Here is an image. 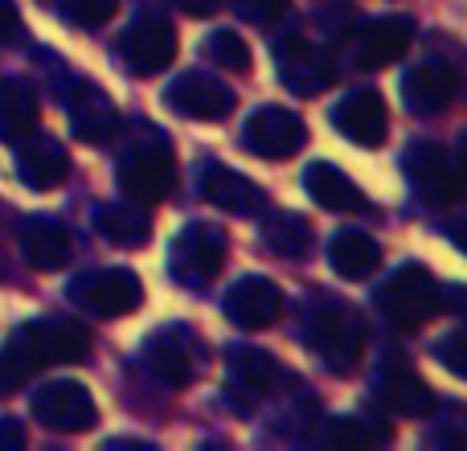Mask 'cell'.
<instances>
[{
	"label": "cell",
	"instance_id": "20",
	"mask_svg": "<svg viewBox=\"0 0 467 451\" xmlns=\"http://www.w3.org/2000/svg\"><path fill=\"white\" fill-rule=\"evenodd\" d=\"M202 197L226 214H263L266 210L263 189H258L250 177H242V173H234L218 161L202 164Z\"/></svg>",
	"mask_w": 467,
	"mask_h": 451
},
{
	"label": "cell",
	"instance_id": "19",
	"mask_svg": "<svg viewBox=\"0 0 467 451\" xmlns=\"http://www.w3.org/2000/svg\"><path fill=\"white\" fill-rule=\"evenodd\" d=\"M406 107L419 115H443L447 107L455 103V95H460V74H455V66L447 62H427V66H414L410 74H406Z\"/></svg>",
	"mask_w": 467,
	"mask_h": 451
},
{
	"label": "cell",
	"instance_id": "16",
	"mask_svg": "<svg viewBox=\"0 0 467 451\" xmlns=\"http://www.w3.org/2000/svg\"><path fill=\"white\" fill-rule=\"evenodd\" d=\"M332 128H337L345 140L361 144V148L386 144L389 115H386L381 95L378 90H348V95L337 103V111H332Z\"/></svg>",
	"mask_w": 467,
	"mask_h": 451
},
{
	"label": "cell",
	"instance_id": "28",
	"mask_svg": "<svg viewBox=\"0 0 467 451\" xmlns=\"http://www.w3.org/2000/svg\"><path fill=\"white\" fill-rule=\"evenodd\" d=\"M263 242L283 258H304L307 246H312V226L299 214H266Z\"/></svg>",
	"mask_w": 467,
	"mask_h": 451
},
{
	"label": "cell",
	"instance_id": "7",
	"mask_svg": "<svg viewBox=\"0 0 467 451\" xmlns=\"http://www.w3.org/2000/svg\"><path fill=\"white\" fill-rule=\"evenodd\" d=\"M74 308L90 316H128L144 304V283L140 275H131L128 267H99V271H87L66 288Z\"/></svg>",
	"mask_w": 467,
	"mask_h": 451
},
{
	"label": "cell",
	"instance_id": "25",
	"mask_svg": "<svg viewBox=\"0 0 467 451\" xmlns=\"http://www.w3.org/2000/svg\"><path fill=\"white\" fill-rule=\"evenodd\" d=\"M328 263L340 279H369L381 267V246L365 230H340L328 246Z\"/></svg>",
	"mask_w": 467,
	"mask_h": 451
},
{
	"label": "cell",
	"instance_id": "24",
	"mask_svg": "<svg viewBox=\"0 0 467 451\" xmlns=\"http://www.w3.org/2000/svg\"><path fill=\"white\" fill-rule=\"evenodd\" d=\"M378 394H381V403H386V411L402 414V419H427V414L435 411V394H431V386L419 378V373L406 370V365L381 373Z\"/></svg>",
	"mask_w": 467,
	"mask_h": 451
},
{
	"label": "cell",
	"instance_id": "32",
	"mask_svg": "<svg viewBox=\"0 0 467 451\" xmlns=\"http://www.w3.org/2000/svg\"><path fill=\"white\" fill-rule=\"evenodd\" d=\"M328 444H337V447H365V444H373V435L365 427H357L353 419H340L337 427H332Z\"/></svg>",
	"mask_w": 467,
	"mask_h": 451
},
{
	"label": "cell",
	"instance_id": "11",
	"mask_svg": "<svg viewBox=\"0 0 467 451\" xmlns=\"http://www.w3.org/2000/svg\"><path fill=\"white\" fill-rule=\"evenodd\" d=\"M304 140L307 131L299 123V115L275 103L250 111L246 123H242V144L254 156H263V161H287V156H296L304 148Z\"/></svg>",
	"mask_w": 467,
	"mask_h": 451
},
{
	"label": "cell",
	"instance_id": "31",
	"mask_svg": "<svg viewBox=\"0 0 467 451\" xmlns=\"http://www.w3.org/2000/svg\"><path fill=\"white\" fill-rule=\"evenodd\" d=\"M287 5L291 0H238V13H242V21H250V25H275Z\"/></svg>",
	"mask_w": 467,
	"mask_h": 451
},
{
	"label": "cell",
	"instance_id": "22",
	"mask_svg": "<svg viewBox=\"0 0 467 451\" xmlns=\"http://www.w3.org/2000/svg\"><path fill=\"white\" fill-rule=\"evenodd\" d=\"M16 177L29 189H37V194H49V189H57L70 177V156H66V148L57 140L37 136L29 144H21V152H16Z\"/></svg>",
	"mask_w": 467,
	"mask_h": 451
},
{
	"label": "cell",
	"instance_id": "37",
	"mask_svg": "<svg viewBox=\"0 0 467 451\" xmlns=\"http://www.w3.org/2000/svg\"><path fill=\"white\" fill-rule=\"evenodd\" d=\"M21 382H25V378H16V373H13V365H8L5 357H0V394H13V390L21 386Z\"/></svg>",
	"mask_w": 467,
	"mask_h": 451
},
{
	"label": "cell",
	"instance_id": "33",
	"mask_svg": "<svg viewBox=\"0 0 467 451\" xmlns=\"http://www.w3.org/2000/svg\"><path fill=\"white\" fill-rule=\"evenodd\" d=\"M435 353H439V362H443L451 373H463V357H460L463 353V332H451V337H443Z\"/></svg>",
	"mask_w": 467,
	"mask_h": 451
},
{
	"label": "cell",
	"instance_id": "1",
	"mask_svg": "<svg viewBox=\"0 0 467 451\" xmlns=\"http://www.w3.org/2000/svg\"><path fill=\"white\" fill-rule=\"evenodd\" d=\"M87 353H90V332L78 320H57V316L25 320L0 349V357L13 365L16 378H29V373L49 370V365L87 362Z\"/></svg>",
	"mask_w": 467,
	"mask_h": 451
},
{
	"label": "cell",
	"instance_id": "29",
	"mask_svg": "<svg viewBox=\"0 0 467 451\" xmlns=\"http://www.w3.org/2000/svg\"><path fill=\"white\" fill-rule=\"evenodd\" d=\"M210 58L230 74H250V46L246 37H238V29H213L205 41Z\"/></svg>",
	"mask_w": 467,
	"mask_h": 451
},
{
	"label": "cell",
	"instance_id": "6",
	"mask_svg": "<svg viewBox=\"0 0 467 451\" xmlns=\"http://www.w3.org/2000/svg\"><path fill=\"white\" fill-rule=\"evenodd\" d=\"M119 189L136 205L164 202L177 189V156H172V148L161 144V140L128 148L119 161Z\"/></svg>",
	"mask_w": 467,
	"mask_h": 451
},
{
	"label": "cell",
	"instance_id": "13",
	"mask_svg": "<svg viewBox=\"0 0 467 451\" xmlns=\"http://www.w3.org/2000/svg\"><path fill=\"white\" fill-rule=\"evenodd\" d=\"M222 312H226V320L238 324V329L263 332L279 320L283 291L275 288L266 275H242V279L226 291V299H222Z\"/></svg>",
	"mask_w": 467,
	"mask_h": 451
},
{
	"label": "cell",
	"instance_id": "15",
	"mask_svg": "<svg viewBox=\"0 0 467 451\" xmlns=\"http://www.w3.org/2000/svg\"><path fill=\"white\" fill-rule=\"evenodd\" d=\"M164 103H169L172 111L189 115V120H226L234 111V90L226 82L213 79V74L189 70L164 90Z\"/></svg>",
	"mask_w": 467,
	"mask_h": 451
},
{
	"label": "cell",
	"instance_id": "21",
	"mask_svg": "<svg viewBox=\"0 0 467 451\" xmlns=\"http://www.w3.org/2000/svg\"><path fill=\"white\" fill-rule=\"evenodd\" d=\"M304 189H307V197H312L320 210H332V214H369V202H365V194L357 189V181L348 177V173H340L337 164H328V161L307 164Z\"/></svg>",
	"mask_w": 467,
	"mask_h": 451
},
{
	"label": "cell",
	"instance_id": "35",
	"mask_svg": "<svg viewBox=\"0 0 467 451\" xmlns=\"http://www.w3.org/2000/svg\"><path fill=\"white\" fill-rule=\"evenodd\" d=\"M222 5H226V0H177V8L189 16H213Z\"/></svg>",
	"mask_w": 467,
	"mask_h": 451
},
{
	"label": "cell",
	"instance_id": "5",
	"mask_svg": "<svg viewBox=\"0 0 467 451\" xmlns=\"http://www.w3.org/2000/svg\"><path fill=\"white\" fill-rule=\"evenodd\" d=\"M144 365L161 386L185 390L189 382L202 373L205 349L185 324H164V329H156L152 337L144 341Z\"/></svg>",
	"mask_w": 467,
	"mask_h": 451
},
{
	"label": "cell",
	"instance_id": "10",
	"mask_svg": "<svg viewBox=\"0 0 467 451\" xmlns=\"http://www.w3.org/2000/svg\"><path fill=\"white\" fill-rule=\"evenodd\" d=\"M33 414H37L41 427L57 431V435H78V431L95 427L99 406L90 390L78 382H49L33 394Z\"/></svg>",
	"mask_w": 467,
	"mask_h": 451
},
{
	"label": "cell",
	"instance_id": "27",
	"mask_svg": "<svg viewBox=\"0 0 467 451\" xmlns=\"http://www.w3.org/2000/svg\"><path fill=\"white\" fill-rule=\"evenodd\" d=\"M99 234L115 246H144L152 238V222H148L144 205L136 202H119V205H107L99 210Z\"/></svg>",
	"mask_w": 467,
	"mask_h": 451
},
{
	"label": "cell",
	"instance_id": "34",
	"mask_svg": "<svg viewBox=\"0 0 467 451\" xmlns=\"http://www.w3.org/2000/svg\"><path fill=\"white\" fill-rule=\"evenodd\" d=\"M21 29V13H16L13 0H0V41H13Z\"/></svg>",
	"mask_w": 467,
	"mask_h": 451
},
{
	"label": "cell",
	"instance_id": "8",
	"mask_svg": "<svg viewBox=\"0 0 467 451\" xmlns=\"http://www.w3.org/2000/svg\"><path fill=\"white\" fill-rule=\"evenodd\" d=\"M283 378L279 362L271 353L254 345H242V349H230V362H226V398L234 411L250 414L275 394V382Z\"/></svg>",
	"mask_w": 467,
	"mask_h": 451
},
{
	"label": "cell",
	"instance_id": "3",
	"mask_svg": "<svg viewBox=\"0 0 467 451\" xmlns=\"http://www.w3.org/2000/svg\"><path fill=\"white\" fill-rule=\"evenodd\" d=\"M304 341L332 373H348L361 365L365 353V320L345 304H324L307 316Z\"/></svg>",
	"mask_w": 467,
	"mask_h": 451
},
{
	"label": "cell",
	"instance_id": "2",
	"mask_svg": "<svg viewBox=\"0 0 467 451\" xmlns=\"http://www.w3.org/2000/svg\"><path fill=\"white\" fill-rule=\"evenodd\" d=\"M378 308L398 332H419L422 324L443 312V288H439V279L427 267L406 263L378 291Z\"/></svg>",
	"mask_w": 467,
	"mask_h": 451
},
{
	"label": "cell",
	"instance_id": "12",
	"mask_svg": "<svg viewBox=\"0 0 467 451\" xmlns=\"http://www.w3.org/2000/svg\"><path fill=\"white\" fill-rule=\"evenodd\" d=\"M406 177L419 189V202L431 205V210H443L460 197V173H455L451 156L439 144H410L406 152Z\"/></svg>",
	"mask_w": 467,
	"mask_h": 451
},
{
	"label": "cell",
	"instance_id": "26",
	"mask_svg": "<svg viewBox=\"0 0 467 451\" xmlns=\"http://www.w3.org/2000/svg\"><path fill=\"white\" fill-rule=\"evenodd\" d=\"M33 128H37V95L16 79H0V140L16 144L33 136Z\"/></svg>",
	"mask_w": 467,
	"mask_h": 451
},
{
	"label": "cell",
	"instance_id": "9",
	"mask_svg": "<svg viewBox=\"0 0 467 451\" xmlns=\"http://www.w3.org/2000/svg\"><path fill=\"white\" fill-rule=\"evenodd\" d=\"M177 49H181V37H177V29H172V21H164V16H156V13L136 16V21L128 25V33L119 37V54L131 74L169 70Z\"/></svg>",
	"mask_w": 467,
	"mask_h": 451
},
{
	"label": "cell",
	"instance_id": "17",
	"mask_svg": "<svg viewBox=\"0 0 467 451\" xmlns=\"http://www.w3.org/2000/svg\"><path fill=\"white\" fill-rule=\"evenodd\" d=\"M66 111H70V128L82 144H103L119 131V111L107 99V90L95 87V82H74Z\"/></svg>",
	"mask_w": 467,
	"mask_h": 451
},
{
	"label": "cell",
	"instance_id": "18",
	"mask_svg": "<svg viewBox=\"0 0 467 451\" xmlns=\"http://www.w3.org/2000/svg\"><path fill=\"white\" fill-rule=\"evenodd\" d=\"M410 41H414L410 16H378L357 37V66L361 70H386L410 49Z\"/></svg>",
	"mask_w": 467,
	"mask_h": 451
},
{
	"label": "cell",
	"instance_id": "4",
	"mask_svg": "<svg viewBox=\"0 0 467 451\" xmlns=\"http://www.w3.org/2000/svg\"><path fill=\"white\" fill-rule=\"evenodd\" d=\"M226 263V234L210 222H189L169 246V275L189 291H202Z\"/></svg>",
	"mask_w": 467,
	"mask_h": 451
},
{
	"label": "cell",
	"instance_id": "23",
	"mask_svg": "<svg viewBox=\"0 0 467 451\" xmlns=\"http://www.w3.org/2000/svg\"><path fill=\"white\" fill-rule=\"evenodd\" d=\"M21 250L29 258V267H37V271H62L74 255V238L57 218H25Z\"/></svg>",
	"mask_w": 467,
	"mask_h": 451
},
{
	"label": "cell",
	"instance_id": "30",
	"mask_svg": "<svg viewBox=\"0 0 467 451\" xmlns=\"http://www.w3.org/2000/svg\"><path fill=\"white\" fill-rule=\"evenodd\" d=\"M115 8H119V0H57V13L74 29H99L115 16Z\"/></svg>",
	"mask_w": 467,
	"mask_h": 451
},
{
	"label": "cell",
	"instance_id": "36",
	"mask_svg": "<svg viewBox=\"0 0 467 451\" xmlns=\"http://www.w3.org/2000/svg\"><path fill=\"white\" fill-rule=\"evenodd\" d=\"M0 447H25V431L16 419H0Z\"/></svg>",
	"mask_w": 467,
	"mask_h": 451
},
{
	"label": "cell",
	"instance_id": "14",
	"mask_svg": "<svg viewBox=\"0 0 467 451\" xmlns=\"http://www.w3.org/2000/svg\"><path fill=\"white\" fill-rule=\"evenodd\" d=\"M279 79H283V87H287L291 95L316 99V95H324V90L332 87L337 70H332L328 54H324V49H316L312 41L283 37L279 41Z\"/></svg>",
	"mask_w": 467,
	"mask_h": 451
}]
</instances>
